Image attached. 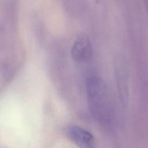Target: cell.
Returning <instances> with one entry per match:
<instances>
[{
	"label": "cell",
	"mask_w": 148,
	"mask_h": 148,
	"mask_svg": "<svg viewBox=\"0 0 148 148\" xmlns=\"http://www.w3.org/2000/svg\"><path fill=\"white\" fill-rule=\"evenodd\" d=\"M86 96L88 108L94 117L101 121L108 120L110 114L109 93L101 77L93 76L87 79Z\"/></svg>",
	"instance_id": "1"
},
{
	"label": "cell",
	"mask_w": 148,
	"mask_h": 148,
	"mask_svg": "<svg viewBox=\"0 0 148 148\" xmlns=\"http://www.w3.org/2000/svg\"><path fill=\"white\" fill-rule=\"evenodd\" d=\"M113 68L119 98L121 104L125 106L128 99V71L124 59L121 57L116 58Z\"/></svg>",
	"instance_id": "2"
},
{
	"label": "cell",
	"mask_w": 148,
	"mask_h": 148,
	"mask_svg": "<svg viewBox=\"0 0 148 148\" xmlns=\"http://www.w3.org/2000/svg\"><path fill=\"white\" fill-rule=\"evenodd\" d=\"M66 134L69 139L79 148H97L93 135L87 130L79 125L68 127Z\"/></svg>",
	"instance_id": "3"
},
{
	"label": "cell",
	"mask_w": 148,
	"mask_h": 148,
	"mask_svg": "<svg viewBox=\"0 0 148 148\" xmlns=\"http://www.w3.org/2000/svg\"><path fill=\"white\" fill-rule=\"evenodd\" d=\"M92 46L88 35L81 34L77 36L71 49L72 59L77 62H83L91 59Z\"/></svg>",
	"instance_id": "4"
}]
</instances>
